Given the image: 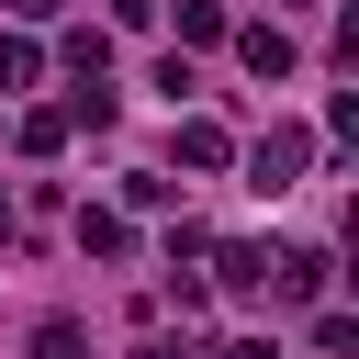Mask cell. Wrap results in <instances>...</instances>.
Masks as SVG:
<instances>
[{"mask_svg": "<svg viewBox=\"0 0 359 359\" xmlns=\"http://www.w3.org/2000/svg\"><path fill=\"white\" fill-rule=\"evenodd\" d=\"M34 359H90V337H79L67 314H45V325H34Z\"/></svg>", "mask_w": 359, "mask_h": 359, "instance_id": "obj_7", "label": "cell"}, {"mask_svg": "<svg viewBox=\"0 0 359 359\" xmlns=\"http://www.w3.org/2000/svg\"><path fill=\"white\" fill-rule=\"evenodd\" d=\"M303 157H314V135L269 123V135H258V157H247V180H258V191H292V180H303Z\"/></svg>", "mask_w": 359, "mask_h": 359, "instance_id": "obj_1", "label": "cell"}, {"mask_svg": "<svg viewBox=\"0 0 359 359\" xmlns=\"http://www.w3.org/2000/svg\"><path fill=\"white\" fill-rule=\"evenodd\" d=\"M146 11H157V0H112V22H146Z\"/></svg>", "mask_w": 359, "mask_h": 359, "instance_id": "obj_11", "label": "cell"}, {"mask_svg": "<svg viewBox=\"0 0 359 359\" xmlns=\"http://www.w3.org/2000/svg\"><path fill=\"white\" fill-rule=\"evenodd\" d=\"M34 67H45V45L34 34H0V90H34Z\"/></svg>", "mask_w": 359, "mask_h": 359, "instance_id": "obj_6", "label": "cell"}, {"mask_svg": "<svg viewBox=\"0 0 359 359\" xmlns=\"http://www.w3.org/2000/svg\"><path fill=\"white\" fill-rule=\"evenodd\" d=\"M180 157H191V168H224L236 135H224V123H180Z\"/></svg>", "mask_w": 359, "mask_h": 359, "instance_id": "obj_4", "label": "cell"}, {"mask_svg": "<svg viewBox=\"0 0 359 359\" xmlns=\"http://www.w3.org/2000/svg\"><path fill=\"white\" fill-rule=\"evenodd\" d=\"M213 359H280V348H269V337H236V348H213Z\"/></svg>", "mask_w": 359, "mask_h": 359, "instance_id": "obj_9", "label": "cell"}, {"mask_svg": "<svg viewBox=\"0 0 359 359\" xmlns=\"http://www.w3.org/2000/svg\"><path fill=\"white\" fill-rule=\"evenodd\" d=\"M79 247H90V258H123L135 224H123V213H79Z\"/></svg>", "mask_w": 359, "mask_h": 359, "instance_id": "obj_5", "label": "cell"}, {"mask_svg": "<svg viewBox=\"0 0 359 359\" xmlns=\"http://www.w3.org/2000/svg\"><path fill=\"white\" fill-rule=\"evenodd\" d=\"M135 359H191V348H180V337H146V348H135Z\"/></svg>", "mask_w": 359, "mask_h": 359, "instance_id": "obj_10", "label": "cell"}, {"mask_svg": "<svg viewBox=\"0 0 359 359\" xmlns=\"http://www.w3.org/2000/svg\"><path fill=\"white\" fill-rule=\"evenodd\" d=\"M0 11H22V22H45V11H56V0H0Z\"/></svg>", "mask_w": 359, "mask_h": 359, "instance_id": "obj_12", "label": "cell"}, {"mask_svg": "<svg viewBox=\"0 0 359 359\" xmlns=\"http://www.w3.org/2000/svg\"><path fill=\"white\" fill-rule=\"evenodd\" d=\"M67 146V112H22V157H56Z\"/></svg>", "mask_w": 359, "mask_h": 359, "instance_id": "obj_8", "label": "cell"}, {"mask_svg": "<svg viewBox=\"0 0 359 359\" xmlns=\"http://www.w3.org/2000/svg\"><path fill=\"white\" fill-rule=\"evenodd\" d=\"M224 292L258 303V292H269V247H224Z\"/></svg>", "mask_w": 359, "mask_h": 359, "instance_id": "obj_3", "label": "cell"}, {"mask_svg": "<svg viewBox=\"0 0 359 359\" xmlns=\"http://www.w3.org/2000/svg\"><path fill=\"white\" fill-rule=\"evenodd\" d=\"M236 56H247L258 79H292V34H280V22H247V34H236Z\"/></svg>", "mask_w": 359, "mask_h": 359, "instance_id": "obj_2", "label": "cell"}]
</instances>
